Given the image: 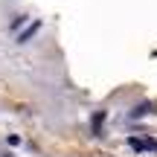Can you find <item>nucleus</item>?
I'll return each mask as SVG.
<instances>
[{"label": "nucleus", "mask_w": 157, "mask_h": 157, "mask_svg": "<svg viewBox=\"0 0 157 157\" xmlns=\"http://www.w3.org/2000/svg\"><path fill=\"white\" fill-rule=\"evenodd\" d=\"M128 146L134 148V151H151V154H157V140H151V137H128Z\"/></svg>", "instance_id": "f257e3e1"}, {"label": "nucleus", "mask_w": 157, "mask_h": 157, "mask_svg": "<svg viewBox=\"0 0 157 157\" xmlns=\"http://www.w3.org/2000/svg\"><path fill=\"white\" fill-rule=\"evenodd\" d=\"M38 29H41V21H32V23H29V26H26V29H23V32H21V35H17V41H21V44H26V41H29V38H32V35H35V32H38Z\"/></svg>", "instance_id": "f03ea898"}, {"label": "nucleus", "mask_w": 157, "mask_h": 157, "mask_svg": "<svg viewBox=\"0 0 157 157\" xmlns=\"http://www.w3.org/2000/svg\"><path fill=\"white\" fill-rule=\"evenodd\" d=\"M102 119H105V113H96V119H93V131H96V134H99V128H102Z\"/></svg>", "instance_id": "7ed1b4c3"}, {"label": "nucleus", "mask_w": 157, "mask_h": 157, "mask_svg": "<svg viewBox=\"0 0 157 157\" xmlns=\"http://www.w3.org/2000/svg\"><path fill=\"white\" fill-rule=\"evenodd\" d=\"M143 113H148V105H140V108H134V111H131V117H143Z\"/></svg>", "instance_id": "20e7f679"}]
</instances>
